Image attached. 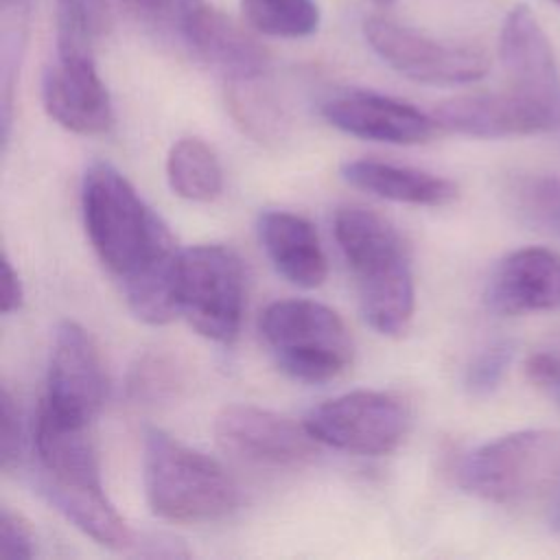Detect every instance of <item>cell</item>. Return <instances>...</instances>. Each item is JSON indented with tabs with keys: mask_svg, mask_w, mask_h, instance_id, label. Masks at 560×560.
Here are the masks:
<instances>
[{
	"mask_svg": "<svg viewBox=\"0 0 560 560\" xmlns=\"http://www.w3.org/2000/svg\"><path fill=\"white\" fill-rule=\"evenodd\" d=\"M409 407L389 392L357 389L313 407L304 420L319 444L354 455H387L407 435Z\"/></svg>",
	"mask_w": 560,
	"mask_h": 560,
	"instance_id": "cell-9",
	"label": "cell"
},
{
	"mask_svg": "<svg viewBox=\"0 0 560 560\" xmlns=\"http://www.w3.org/2000/svg\"><path fill=\"white\" fill-rule=\"evenodd\" d=\"M260 79L230 81L228 107L241 129L256 142H276L284 136L287 118L278 101L258 85Z\"/></svg>",
	"mask_w": 560,
	"mask_h": 560,
	"instance_id": "cell-22",
	"label": "cell"
},
{
	"mask_svg": "<svg viewBox=\"0 0 560 560\" xmlns=\"http://www.w3.org/2000/svg\"><path fill=\"white\" fill-rule=\"evenodd\" d=\"M256 228L265 254L289 282L315 289L326 280V254L308 219L287 210H265Z\"/></svg>",
	"mask_w": 560,
	"mask_h": 560,
	"instance_id": "cell-17",
	"label": "cell"
},
{
	"mask_svg": "<svg viewBox=\"0 0 560 560\" xmlns=\"http://www.w3.org/2000/svg\"><path fill=\"white\" fill-rule=\"evenodd\" d=\"M166 179L171 190L188 201H212L223 188L219 158L201 138H182L171 147Z\"/></svg>",
	"mask_w": 560,
	"mask_h": 560,
	"instance_id": "cell-20",
	"label": "cell"
},
{
	"mask_svg": "<svg viewBox=\"0 0 560 560\" xmlns=\"http://www.w3.org/2000/svg\"><path fill=\"white\" fill-rule=\"evenodd\" d=\"M545 501V516L553 532H560V475L549 488V492L542 497Z\"/></svg>",
	"mask_w": 560,
	"mask_h": 560,
	"instance_id": "cell-32",
	"label": "cell"
},
{
	"mask_svg": "<svg viewBox=\"0 0 560 560\" xmlns=\"http://www.w3.org/2000/svg\"><path fill=\"white\" fill-rule=\"evenodd\" d=\"M88 429L37 409L33 427L37 488L79 532L103 547L125 549L131 545V529L105 494Z\"/></svg>",
	"mask_w": 560,
	"mask_h": 560,
	"instance_id": "cell-2",
	"label": "cell"
},
{
	"mask_svg": "<svg viewBox=\"0 0 560 560\" xmlns=\"http://www.w3.org/2000/svg\"><path fill=\"white\" fill-rule=\"evenodd\" d=\"M372 2H376V4H381V7H387V4H392L394 0H372Z\"/></svg>",
	"mask_w": 560,
	"mask_h": 560,
	"instance_id": "cell-33",
	"label": "cell"
},
{
	"mask_svg": "<svg viewBox=\"0 0 560 560\" xmlns=\"http://www.w3.org/2000/svg\"><path fill=\"white\" fill-rule=\"evenodd\" d=\"M214 440L234 459L267 468H300L317 453L306 424L256 405H225L214 418Z\"/></svg>",
	"mask_w": 560,
	"mask_h": 560,
	"instance_id": "cell-11",
	"label": "cell"
},
{
	"mask_svg": "<svg viewBox=\"0 0 560 560\" xmlns=\"http://www.w3.org/2000/svg\"><path fill=\"white\" fill-rule=\"evenodd\" d=\"M107 392V378L96 343L77 322H61L55 330L46 396L39 407L52 418L90 427L98 416Z\"/></svg>",
	"mask_w": 560,
	"mask_h": 560,
	"instance_id": "cell-10",
	"label": "cell"
},
{
	"mask_svg": "<svg viewBox=\"0 0 560 560\" xmlns=\"http://www.w3.org/2000/svg\"><path fill=\"white\" fill-rule=\"evenodd\" d=\"M560 475V431L525 429L470 451L457 468V481L490 503L542 499Z\"/></svg>",
	"mask_w": 560,
	"mask_h": 560,
	"instance_id": "cell-6",
	"label": "cell"
},
{
	"mask_svg": "<svg viewBox=\"0 0 560 560\" xmlns=\"http://www.w3.org/2000/svg\"><path fill=\"white\" fill-rule=\"evenodd\" d=\"M514 206L529 221L560 232V177H521L510 188Z\"/></svg>",
	"mask_w": 560,
	"mask_h": 560,
	"instance_id": "cell-25",
	"label": "cell"
},
{
	"mask_svg": "<svg viewBox=\"0 0 560 560\" xmlns=\"http://www.w3.org/2000/svg\"><path fill=\"white\" fill-rule=\"evenodd\" d=\"M186 381L188 370L179 354L168 348H153L133 361L127 374V394L140 405H160L177 398Z\"/></svg>",
	"mask_w": 560,
	"mask_h": 560,
	"instance_id": "cell-21",
	"label": "cell"
},
{
	"mask_svg": "<svg viewBox=\"0 0 560 560\" xmlns=\"http://www.w3.org/2000/svg\"><path fill=\"white\" fill-rule=\"evenodd\" d=\"M514 350L516 346L508 339H499L486 346L466 368V374H464L466 389L475 396H486L494 392L514 361Z\"/></svg>",
	"mask_w": 560,
	"mask_h": 560,
	"instance_id": "cell-27",
	"label": "cell"
},
{
	"mask_svg": "<svg viewBox=\"0 0 560 560\" xmlns=\"http://www.w3.org/2000/svg\"><path fill=\"white\" fill-rule=\"evenodd\" d=\"M322 116L343 133L387 144H420L440 129L435 118L418 107L370 90H346L328 96L322 103Z\"/></svg>",
	"mask_w": 560,
	"mask_h": 560,
	"instance_id": "cell-13",
	"label": "cell"
},
{
	"mask_svg": "<svg viewBox=\"0 0 560 560\" xmlns=\"http://www.w3.org/2000/svg\"><path fill=\"white\" fill-rule=\"evenodd\" d=\"M440 129L470 138H514L560 127V118L512 88L453 96L433 112Z\"/></svg>",
	"mask_w": 560,
	"mask_h": 560,
	"instance_id": "cell-14",
	"label": "cell"
},
{
	"mask_svg": "<svg viewBox=\"0 0 560 560\" xmlns=\"http://www.w3.org/2000/svg\"><path fill=\"white\" fill-rule=\"evenodd\" d=\"M0 311L2 315H9L13 311H18L24 302V287L22 280L18 276V271L13 269L9 256H2V271H0Z\"/></svg>",
	"mask_w": 560,
	"mask_h": 560,
	"instance_id": "cell-31",
	"label": "cell"
},
{
	"mask_svg": "<svg viewBox=\"0 0 560 560\" xmlns=\"http://www.w3.org/2000/svg\"><path fill=\"white\" fill-rule=\"evenodd\" d=\"M335 238L354 276L368 324L387 337L402 335L413 317L416 289L396 228L374 210L343 206L335 214Z\"/></svg>",
	"mask_w": 560,
	"mask_h": 560,
	"instance_id": "cell-3",
	"label": "cell"
},
{
	"mask_svg": "<svg viewBox=\"0 0 560 560\" xmlns=\"http://www.w3.org/2000/svg\"><path fill=\"white\" fill-rule=\"evenodd\" d=\"M175 304L201 337L232 343L245 311V271L225 245L208 243L179 249L175 265Z\"/></svg>",
	"mask_w": 560,
	"mask_h": 560,
	"instance_id": "cell-7",
	"label": "cell"
},
{
	"mask_svg": "<svg viewBox=\"0 0 560 560\" xmlns=\"http://www.w3.org/2000/svg\"><path fill=\"white\" fill-rule=\"evenodd\" d=\"M142 483L151 512L171 523H212L232 514L238 486L225 468L160 429L144 433Z\"/></svg>",
	"mask_w": 560,
	"mask_h": 560,
	"instance_id": "cell-4",
	"label": "cell"
},
{
	"mask_svg": "<svg viewBox=\"0 0 560 560\" xmlns=\"http://www.w3.org/2000/svg\"><path fill=\"white\" fill-rule=\"evenodd\" d=\"M525 374L532 385L560 407V341L532 352L525 361Z\"/></svg>",
	"mask_w": 560,
	"mask_h": 560,
	"instance_id": "cell-28",
	"label": "cell"
},
{
	"mask_svg": "<svg viewBox=\"0 0 560 560\" xmlns=\"http://www.w3.org/2000/svg\"><path fill=\"white\" fill-rule=\"evenodd\" d=\"M553 2H558V4H560V0H553Z\"/></svg>",
	"mask_w": 560,
	"mask_h": 560,
	"instance_id": "cell-34",
	"label": "cell"
},
{
	"mask_svg": "<svg viewBox=\"0 0 560 560\" xmlns=\"http://www.w3.org/2000/svg\"><path fill=\"white\" fill-rule=\"evenodd\" d=\"M245 22L269 37L298 39L319 28V7L315 0H241Z\"/></svg>",
	"mask_w": 560,
	"mask_h": 560,
	"instance_id": "cell-23",
	"label": "cell"
},
{
	"mask_svg": "<svg viewBox=\"0 0 560 560\" xmlns=\"http://www.w3.org/2000/svg\"><path fill=\"white\" fill-rule=\"evenodd\" d=\"M57 52L92 50L109 26L107 0H55Z\"/></svg>",
	"mask_w": 560,
	"mask_h": 560,
	"instance_id": "cell-24",
	"label": "cell"
},
{
	"mask_svg": "<svg viewBox=\"0 0 560 560\" xmlns=\"http://www.w3.org/2000/svg\"><path fill=\"white\" fill-rule=\"evenodd\" d=\"M120 4L138 22L173 33L179 39L210 7L206 0H120Z\"/></svg>",
	"mask_w": 560,
	"mask_h": 560,
	"instance_id": "cell-26",
	"label": "cell"
},
{
	"mask_svg": "<svg viewBox=\"0 0 560 560\" xmlns=\"http://www.w3.org/2000/svg\"><path fill=\"white\" fill-rule=\"evenodd\" d=\"M35 556V534L28 523L9 510L0 514V560H28Z\"/></svg>",
	"mask_w": 560,
	"mask_h": 560,
	"instance_id": "cell-29",
	"label": "cell"
},
{
	"mask_svg": "<svg viewBox=\"0 0 560 560\" xmlns=\"http://www.w3.org/2000/svg\"><path fill=\"white\" fill-rule=\"evenodd\" d=\"M184 46L228 81L265 77L267 50L228 15L208 7L182 37Z\"/></svg>",
	"mask_w": 560,
	"mask_h": 560,
	"instance_id": "cell-18",
	"label": "cell"
},
{
	"mask_svg": "<svg viewBox=\"0 0 560 560\" xmlns=\"http://www.w3.org/2000/svg\"><path fill=\"white\" fill-rule=\"evenodd\" d=\"M341 175L350 186L398 203L446 206L457 197V184L446 177L370 158L346 162Z\"/></svg>",
	"mask_w": 560,
	"mask_h": 560,
	"instance_id": "cell-19",
	"label": "cell"
},
{
	"mask_svg": "<svg viewBox=\"0 0 560 560\" xmlns=\"http://www.w3.org/2000/svg\"><path fill=\"white\" fill-rule=\"evenodd\" d=\"M258 326L276 365L295 381H330L352 361V337L343 319L315 300L271 302Z\"/></svg>",
	"mask_w": 560,
	"mask_h": 560,
	"instance_id": "cell-5",
	"label": "cell"
},
{
	"mask_svg": "<svg viewBox=\"0 0 560 560\" xmlns=\"http://www.w3.org/2000/svg\"><path fill=\"white\" fill-rule=\"evenodd\" d=\"M368 46L398 74L427 85H464L479 81L490 70L486 50L431 37L383 15L363 22Z\"/></svg>",
	"mask_w": 560,
	"mask_h": 560,
	"instance_id": "cell-8",
	"label": "cell"
},
{
	"mask_svg": "<svg viewBox=\"0 0 560 560\" xmlns=\"http://www.w3.org/2000/svg\"><path fill=\"white\" fill-rule=\"evenodd\" d=\"M0 459L2 470H11L20 462L22 455V422H20V409L11 396V392L4 387L0 396Z\"/></svg>",
	"mask_w": 560,
	"mask_h": 560,
	"instance_id": "cell-30",
	"label": "cell"
},
{
	"mask_svg": "<svg viewBox=\"0 0 560 560\" xmlns=\"http://www.w3.org/2000/svg\"><path fill=\"white\" fill-rule=\"evenodd\" d=\"M42 103L57 125L79 136L105 133L114 120L109 92L90 50L57 52L42 79Z\"/></svg>",
	"mask_w": 560,
	"mask_h": 560,
	"instance_id": "cell-12",
	"label": "cell"
},
{
	"mask_svg": "<svg viewBox=\"0 0 560 560\" xmlns=\"http://www.w3.org/2000/svg\"><path fill=\"white\" fill-rule=\"evenodd\" d=\"M486 304L499 315L560 308V254L547 247L508 254L488 280Z\"/></svg>",
	"mask_w": 560,
	"mask_h": 560,
	"instance_id": "cell-16",
	"label": "cell"
},
{
	"mask_svg": "<svg viewBox=\"0 0 560 560\" xmlns=\"http://www.w3.org/2000/svg\"><path fill=\"white\" fill-rule=\"evenodd\" d=\"M81 210L88 238L98 260L118 280L131 313L155 326L171 322L177 315L179 249L162 217L107 162H94L85 171Z\"/></svg>",
	"mask_w": 560,
	"mask_h": 560,
	"instance_id": "cell-1",
	"label": "cell"
},
{
	"mask_svg": "<svg viewBox=\"0 0 560 560\" xmlns=\"http://www.w3.org/2000/svg\"><path fill=\"white\" fill-rule=\"evenodd\" d=\"M499 59L514 92L560 118V72L553 48L525 4L508 11L499 33Z\"/></svg>",
	"mask_w": 560,
	"mask_h": 560,
	"instance_id": "cell-15",
	"label": "cell"
}]
</instances>
